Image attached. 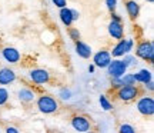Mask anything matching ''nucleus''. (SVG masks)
Segmentation results:
<instances>
[{
  "mask_svg": "<svg viewBox=\"0 0 154 133\" xmlns=\"http://www.w3.org/2000/svg\"><path fill=\"white\" fill-rule=\"evenodd\" d=\"M36 106H37V110L43 115H54L60 109L59 100L56 99L54 96H50V94L38 96L37 100H36Z\"/></svg>",
  "mask_w": 154,
  "mask_h": 133,
  "instance_id": "nucleus-1",
  "label": "nucleus"
},
{
  "mask_svg": "<svg viewBox=\"0 0 154 133\" xmlns=\"http://www.w3.org/2000/svg\"><path fill=\"white\" fill-rule=\"evenodd\" d=\"M143 93V90L138 87L137 84L136 86H121L120 89H117L114 92V96L120 102H124V103H131L136 99H138Z\"/></svg>",
  "mask_w": 154,
  "mask_h": 133,
  "instance_id": "nucleus-2",
  "label": "nucleus"
},
{
  "mask_svg": "<svg viewBox=\"0 0 154 133\" xmlns=\"http://www.w3.org/2000/svg\"><path fill=\"white\" fill-rule=\"evenodd\" d=\"M136 56L149 63H154V44L151 40H141L136 46Z\"/></svg>",
  "mask_w": 154,
  "mask_h": 133,
  "instance_id": "nucleus-3",
  "label": "nucleus"
},
{
  "mask_svg": "<svg viewBox=\"0 0 154 133\" xmlns=\"http://www.w3.org/2000/svg\"><path fill=\"white\" fill-rule=\"evenodd\" d=\"M70 125L73 130H76L77 133H86L93 130V122L86 115H73L70 119Z\"/></svg>",
  "mask_w": 154,
  "mask_h": 133,
  "instance_id": "nucleus-4",
  "label": "nucleus"
},
{
  "mask_svg": "<svg viewBox=\"0 0 154 133\" xmlns=\"http://www.w3.org/2000/svg\"><path fill=\"white\" fill-rule=\"evenodd\" d=\"M134 47V40L133 39H121L113 46V49L110 50L111 59H120L123 56L128 55L130 52H133Z\"/></svg>",
  "mask_w": 154,
  "mask_h": 133,
  "instance_id": "nucleus-5",
  "label": "nucleus"
},
{
  "mask_svg": "<svg viewBox=\"0 0 154 133\" xmlns=\"http://www.w3.org/2000/svg\"><path fill=\"white\" fill-rule=\"evenodd\" d=\"M137 110L144 117H153L154 115V99L153 96L144 94L137 100Z\"/></svg>",
  "mask_w": 154,
  "mask_h": 133,
  "instance_id": "nucleus-6",
  "label": "nucleus"
},
{
  "mask_svg": "<svg viewBox=\"0 0 154 133\" xmlns=\"http://www.w3.org/2000/svg\"><path fill=\"white\" fill-rule=\"evenodd\" d=\"M127 69L128 67L126 66V63L121 60V59H111L110 65L107 66V73H109L110 79L111 78L120 79L127 73Z\"/></svg>",
  "mask_w": 154,
  "mask_h": 133,
  "instance_id": "nucleus-7",
  "label": "nucleus"
},
{
  "mask_svg": "<svg viewBox=\"0 0 154 133\" xmlns=\"http://www.w3.org/2000/svg\"><path fill=\"white\" fill-rule=\"evenodd\" d=\"M30 80L36 84H47L51 82V74L47 69H42V67H36V69H32L30 73Z\"/></svg>",
  "mask_w": 154,
  "mask_h": 133,
  "instance_id": "nucleus-8",
  "label": "nucleus"
},
{
  "mask_svg": "<svg viewBox=\"0 0 154 133\" xmlns=\"http://www.w3.org/2000/svg\"><path fill=\"white\" fill-rule=\"evenodd\" d=\"M111 56L110 50L107 49H100L99 52H96L93 55V66L99 67V69H107V66L110 65Z\"/></svg>",
  "mask_w": 154,
  "mask_h": 133,
  "instance_id": "nucleus-9",
  "label": "nucleus"
},
{
  "mask_svg": "<svg viewBox=\"0 0 154 133\" xmlns=\"http://www.w3.org/2000/svg\"><path fill=\"white\" fill-rule=\"evenodd\" d=\"M2 56H3V59H5L7 63H10V65H16L20 62L22 59V55H20V52L16 49V47H13V46H6L2 49Z\"/></svg>",
  "mask_w": 154,
  "mask_h": 133,
  "instance_id": "nucleus-10",
  "label": "nucleus"
},
{
  "mask_svg": "<svg viewBox=\"0 0 154 133\" xmlns=\"http://www.w3.org/2000/svg\"><path fill=\"white\" fill-rule=\"evenodd\" d=\"M107 33L113 40H121L124 39V26L120 22H113L110 20L109 26H107Z\"/></svg>",
  "mask_w": 154,
  "mask_h": 133,
  "instance_id": "nucleus-11",
  "label": "nucleus"
},
{
  "mask_svg": "<svg viewBox=\"0 0 154 133\" xmlns=\"http://www.w3.org/2000/svg\"><path fill=\"white\" fill-rule=\"evenodd\" d=\"M124 7H126L127 16L130 17V20H137L141 11V6L137 3V0H126L124 2Z\"/></svg>",
  "mask_w": 154,
  "mask_h": 133,
  "instance_id": "nucleus-12",
  "label": "nucleus"
},
{
  "mask_svg": "<svg viewBox=\"0 0 154 133\" xmlns=\"http://www.w3.org/2000/svg\"><path fill=\"white\" fill-rule=\"evenodd\" d=\"M16 79H17V74L13 69H10V67H2L0 69V86L5 87L7 84L16 82Z\"/></svg>",
  "mask_w": 154,
  "mask_h": 133,
  "instance_id": "nucleus-13",
  "label": "nucleus"
},
{
  "mask_svg": "<svg viewBox=\"0 0 154 133\" xmlns=\"http://www.w3.org/2000/svg\"><path fill=\"white\" fill-rule=\"evenodd\" d=\"M76 53L82 59H90L93 56V49L90 44L84 43L83 40H79V42H76Z\"/></svg>",
  "mask_w": 154,
  "mask_h": 133,
  "instance_id": "nucleus-14",
  "label": "nucleus"
},
{
  "mask_svg": "<svg viewBox=\"0 0 154 133\" xmlns=\"http://www.w3.org/2000/svg\"><path fill=\"white\" fill-rule=\"evenodd\" d=\"M17 97L19 100L24 103V105H30L32 102H34L36 99V93L30 87H22L19 92H17Z\"/></svg>",
  "mask_w": 154,
  "mask_h": 133,
  "instance_id": "nucleus-15",
  "label": "nucleus"
},
{
  "mask_svg": "<svg viewBox=\"0 0 154 133\" xmlns=\"http://www.w3.org/2000/svg\"><path fill=\"white\" fill-rule=\"evenodd\" d=\"M133 74H134V80H136V83L147 84L149 82L153 80L151 72H150L149 69H141V70H138L137 73H133Z\"/></svg>",
  "mask_w": 154,
  "mask_h": 133,
  "instance_id": "nucleus-16",
  "label": "nucleus"
},
{
  "mask_svg": "<svg viewBox=\"0 0 154 133\" xmlns=\"http://www.w3.org/2000/svg\"><path fill=\"white\" fill-rule=\"evenodd\" d=\"M59 17H60L61 23L66 26V27H72L73 24V17H72V9L69 7H63L59 11Z\"/></svg>",
  "mask_w": 154,
  "mask_h": 133,
  "instance_id": "nucleus-17",
  "label": "nucleus"
},
{
  "mask_svg": "<svg viewBox=\"0 0 154 133\" xmlns=\"http://www.w3.org/2000/svg\"><path fill=\"white\" fill-rule=\"evenodd\" d=\"M99 103H100V106H101V109H103V110H106V112L113 110V103L109 100V97H107L106 94H100Z\"/></svg>",
  "mask_w": 154,
  "mask_h": 133,
  "instance_id": "nucleus-18",
  "label": "nucleus"
},
{
  "mask_svg": "<svg viewBox=\"0 0 154 133\" xmlns=\"http://www.w3.org/2000/svg\"><path fill=\"white\" fill-rule=\"evenodd\" d=\"M9 97H10L9 90H7L6 87H3V86H0V107H2V106H6V105H7Z\"/></svg>",
  "mask_w": 154,
  "mask_h": 133,
  "instance_id": "nucleus-19",
  "label": "nucleus"
},
{
  "mask_svg": "<svg viewBox=\"0 0 154 133\" xmlns=\"http://www.w3.org/2000/svg\"><path fill=\"white\" fill-rule=\"evenodd\" d=\"M67 33H69V37H70L74 43L82 39V33H80V30L76 27H69L67 29Z\"/></svg>",
  "mask_w": 154,
  "mask_h": 133,
  "instance_id": "nucleus-20",
  "label": "nucleus"
},
{
  "mask_svg": "<svg viewBox=\"0 0 154 133\" xmlns=\"http://www.w3.org/2000/svg\"><path fill=\"white\" fill-rule=\"evenodd\" d=\"M121 82H123V86H136V80H134L133 73H126L121 78Z\"/></svg>",
  "mask_w": 154,
  "mask_h": 133,
  "instance_id": "nucleus-21",
  "label": "nucleus"
},
{
  "mask_svg": "<svg viewBox=\"0 0 154 133\" xmlns=\"http://www.w3.org/2000/svg\"><path fill=\"white\" fill-rule=\"evenodd\" d=\"M119 133H137L133 125L130 123H121L119 126Z\"/></svg>",
  "mask_w": 154,
  "mask_h": 133,
  "instance_id": "nucleus-22",
  "label": "nucleus"
},
{
  "mask_svg": "<svg viewBox=\"0 0 154 133\" xmlns=\"http://www.w3.org/2000/svg\"><path fill=\"white\" fill-rule=\"evenodd\" d=\"M124 59H123V62L126 63L127 67H131V66H136L137 65V59H136V56H131V55H126L123 56Z\"/></svg>",
  "mask_w": 154,
  "mask_h": 133,
  "instance_id": "nucleus-23",
  "label": "nucleus"
},
{
  "mask_svg": "<svg viewBox=\"0 0 154 133\" xmlns=\"http://www.w3.org/2000/svg\"><path fill=\"white\" fill-rule=\"evenodd\" d=\"M59 96H60V99H63V100H69L72 97V92H70V89L61 87L60 92H59Z\"/></svg>",
  "mask_w": 154,
  "mask_h": 133,
  "instance_id": "nucleus-24",
  "label": "nucleus"
},
{
  "mask_svg": "<svg viewBox=\"0 0 154 133\" xmlns=\"http://www.w3.org/2000/svg\"><path fill=\"white\" fill-rule=\"evenodd\" d=\"M104 5L107 7V10L110 11V13H113L117 9V0H104Z\"/></svg>",
  "mask_w": 154,
  "mask_h": 133,
  "instance_id": "nucleus-25",
  "label": "nucleus"
},
{
  "mask_svg": "<svg viewBox=\"0 0 154 133\" xmlns=\"http://www.w3.org/2000/svg\"><path fill=\"white\" fill-rule=\"evenodd\" d=\"M110 84H111V89L113 90H117V89H120L121 86H123V82H121V78L120 79H116V78H111L110 80Z\"/></svg>",
  "mask_w": 154,
  "mask_h": 133,
  "instance_id": "nucleus-26",
  "label": "nucleus"
},
{
  "mask_svg": "<svg viewBox=\"0 0 154 133\" xmlns=\"http://www.w3.org/2000/svg\"><path fill=\"white\" fill-rule=\"evenodd\" d=\"M51 3L59 7V9H63V7H67V0H51Z\"/></svg>",
  "mask_w": 154,
  "mask_h": 133,
  "instance_id": "nucleus-27",
  "label": "nucleus"
},
{
  "mask_svg": "<svg viewBox=\"0 0 154 133\" xmlns=\"http://www.w3.org/2000/svg\"><path fill=\"white\" fill-rule=\"evenodd\" d=\"M110 17L113 22H120L123 23V19H121V16L119 14V13H116V11H113V13H110Z\"/></svg>",
  "mask_w": 154,
  "mask_h": 133,
  "instance_id": "nucleus-28",
  "label": "nucleus"
},
{
  "mask_svg": "<svg viewBox=\"0 0 154 133\" xmlns=\"http://www.w3.org/2000/svg\"><path fill=\"white\" fill-rule=\"evenodd\" d=\"M72 17H73V22H77L80 19V13L76 10V9H72Z\"/></svg>",
  "mask_w": 154,
  "mask_h": 133,
  "instance_id": "nucleus-29",
  "label": "nucleus"
},
{
  "mask_svg": "<svg viewBox=\"0 0 154 133\" xmlns=\"http://www.w3.org/2000/svg\"><path fill=\"white\" fill-rule=\"evenodd\" d=\"M6 133H20V132H19V129L14 128V126H7V128H6Z\"/></svg>",
  "mask_w": 154,
  "mask_h": 133,
  "instance_id": "nucleus-30",
  "label": "nucleus"
},
{
  "mask_svg": "<svg viewBox=\"0 0 154 133\" xmlns=\"http://www.w3.org/2000/svg\"><path fill=\"white\" fill-rule=\"evenodd\" d=\"M144 87L149 89L150 92H153V90H154V83H153V80H151V82H149L147 84H144Z\"/></svg>",
  "mask_w": 154,
  "mask_h": 133,
  "instance_id": "nucleus-31",
  "label": "nucleus"
},
{
  "mask_svg": "<svg viewBox=\"0 0 154 133\" xmlns=\"http://www.w3.org/2000/svg\"><path fill=\"white\" fill-rule=\"evenodd\" d=\"M94 69H96V67L93 66V65H90V66L87 67V70H88V73H93L94 72Z\"/></svg>",
  "mask_w": 154,
  "mask_h": 133,
  "instance_id": "nucleus-32",
  "label": "nucleus"
},
{
  "mask_svg": "<svg viewBox=\"0 0 154 133\" xmlns=\"http://www.w3.org/2000/svg\"><path fill=\"white\" fill-rule=\"evenodd\" d=\"M147 3H154V0H146Z\"/></svg>",
  "mask_w": 154,
  "mask_h": 133,
  "instance_id": "nucleus-33",
  "label": "nucleus"
},
{
  "mask_svg": "<svg viewBox=\"0 0 154 133\" xmlns=\"http://www.w3.org/2000/svg\"><path fill=\"white\" fill-rule=\"evenodd\" d=\"M86 133H97V132H94V130H90V132H86Z\"/></svg>",
  "mask_w": 154,
  "mask_h": 133,
  "instance_id": "nucleus-34",
  "label": "nucleus"
}]
</instances>
